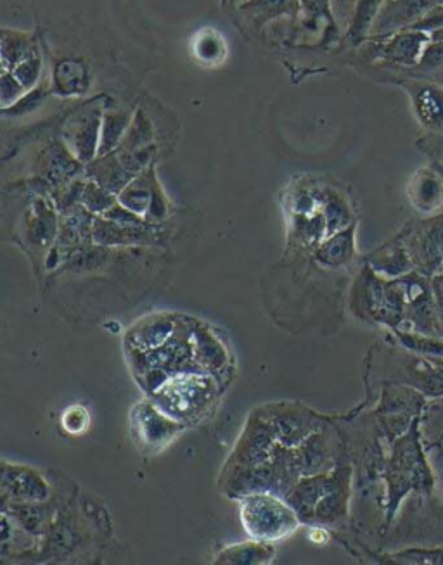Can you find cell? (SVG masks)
<instances>
[{
    "instance_id": "1",
    "label": "cell",
    "mask_w": 443,
    "mask_h": 565,
    "mask_svg": "<svg viewBox=\"0 0 443 565\" xmlns=\"http://www.w3.org/2000/svg\"><path fill=\"white\" fill-rule=\"evenodd\" d=\"M419 422L421 417L414 420L411 427L393 441L392 455L386 462V500L390 521L409 493L430 495L435 488V476L424 453Z\"/></svg>"
},
{
    "instance_id": "2",
    "label": "cell",
    "mask_w": 443,
    "mask_h": 565,
    "mask_svg": "<svg viewBox=\"0 0 443 565\" xmlns=\"http://www.w3.org/2000/svg\"><path fill=\"white\" fill-rule=\"evenodd\" d=\"M239 515L251 540L267 543L288 538L302 524L288 500L272 493L239 496Z\"/></svg>"
},
{
    "instance_id": "3",
    "label": "cell",
    "mask_w": 443,
    "mask_h": 565,
    "mask_svg": "<svg viewBox=\"0 0 443 565\" xmlns=\"http://www.w3.org/2000/svg\"><path fill=\"white\" fill-rule=\"evenodd\" d=\"M106 96L94 97L78 106L65 121L61 130V139L70 147L80 163L89 165L99 156L101 128H103Z\"/></svg>"
},
{
    "instance_id": "4",
    "label": "cell",
    "mask_w": 443,
    "mask_h": 565,
    "mask_svg": "<svg viewBox=\"0 0 443 565\" xmlns=\"http://www.w3.org/2000/svg\"><path fill=\"white\" fill-rule=\"evenodd\" d=\"M84 173V163H80L77 156L71 153L65 140L52 139L45 144L35 159L30 185L37 196L49 197L54 189L68 184Z\"/></svg>"
},
{
    "instance_id": "5",
    "label": "cell",
    "mask_w": 443,
    "mask_h": 565,
    "mask_svg": "<svg viewBox=\"0 0 443 565\" xmlns=\"http://www.w3.org/2000/svg\"><path fill=\"white\" fill-rule=\"evenodd\" d=\"M212 386L205 375L200 372L174 377L165 382L156 393V407L168 413L175 420L191 419L200 413L208 400L212 398Z\"/></svg>"
},
{
    "instance_id": "6",
    "label": "cell",
    "mask_w": 443,
    "mask_h": 565,
    "mask_svg": "<svg viewBox=\"0 0 443 565\" xmlns=\"http://www.w3.org/2000/svg\"><path fill=\"white\" fill-rule=\"evenodd\" d=\"M424 401L421 391L405 384H395L385 389L378 413L390 439L402 436L412 422L421 417Z\"/></svg>"
},
{
    "instance_id": "7",
    "label": "cell",
    "mask_w": 443,
    "mask_h": 565,
    "mask_svg": "<svg viewBox=\"0 0 443 565\" xmlns=\"http://www.w3.org/2000/svg\"><path fill=\"white\" fill-rule=\"evenodd\" d=\"M20 232L30 251H51L58 239L59 213L49 197L37 196L33 199L21 220Z\"/></svg>"
},
{
    "instance_id": "8",
    "label": "cell",
    "mask_w": 443,
    "mask_h": 565,
    "mask_svg": "<svg viewBox=\"0 0 443 565\" xmlns=\"http://www.w3.org/2000/svg\"><path fill=\"white\" fill-rule=\"evenodd\" d=\"M132 427L135 439L144 448L161 450L182 431V424L168 413L156 407L155 403H139L132 410Z\"/></svg>"
},
{
    "instance_id": "9",
    "label": "cell",
    "mask_w": 443,
    "mask_h": 565,
    "mask_svg": "<svg viewBox=\"0 0 443 565\" xmlns=\"http://www.w3.org/2000/svg\"><path fill=\"white\" fill-rule=\"evenodd\" d=\"M437 4H440V0H385L369 39H386L393 33L411 30Z\"/></svg>"
},
{
    "instance_id": "10",
    "label": "cell",
    "mask_w": 443,
    "mask_h": 565,
    "mask_svg": "<svg viewBox=\"0 0 443 565\" xmlns=\"http://www.w3.org/2000/svg\"><path fill=\"white\" fill-rule=\"evenodd\" d=\"M411 99L414 115L428 132L443 135V87L428 80L402 83Z\"/></svg>"
},
{
    "instance_id": "11",
    "label": "cell",
    "mask_w": 443,
    "mask_h": 565,
    "mask_svg": "<svg viewBox=\"0 0 443 565\" xmlns=\"http://www.w3.org/2000/svg\"><path fill=\"white\" fill-rule=\"evenodd\" d=\"M2 491L14 503H42L51 495V488L39 470L7 462L2 465Z\"/></svg>"
},
{
    "instance_id": "12",
    "label": "cell",
    "mask_w": 443,
    "mask_h": 565,
    "mask_svg": "<svg viewBox=\"0 0 443 565\" xmlns=\"http://www.w3.org/2000/svg\"><path fill=\"white\" fill-rule=\"evenodd\" d=\"M158 225L148 223L141 227H130L111 222L104 216H96L92 227V241L103 248H123V246H151L158 242Z\"/></svg>"
},
{
    "instance_id": "13",
    "label": "cell",
    "mask_w": 443,
    "mask_h": 565,
    "mask_svg": "<svg viewBox=\"0 0 443 565\" xmlns=\"http://www.w3.org/2000/svg\"><path fill=\"white\" fill-rule=\"evenodd\" d=\"M379 40L381 44L378 45V58L381 61L404 68H414L421 63L431 37L419 30H404Z\"/></svg>"
},
{
    "instance_id": "14",
    "label": "cell",
    "mask_w": 443,
    "mask_h": 565,
    "mask_svg": "<svg viewBox=\"0 0 443 565\" xmlns=\"http://www.w3.org/2000/svg\"><path fill=\"white\" fill-rule=\"evenodd\" d=\"M407 199L421 215H435L443 206V173L433 166L416 170L407 184Z\"/></svg>"
},
{
    "instance_id": "15",
    "label": "cell",
    "mask_w": 443,
    "mask_h": 565,
    "mask_svg": "<svg viewBox=\"0 0 443 565\" xmlns=\"http://www.w3.org/2000/svg\"><path fill=\"white\" fill-rule=\"evenodd\" d=\"M160 187L161 184L160 180H158V175H156L155 165H151L144 172L139 173L118 194V203L123 204L127 210L134 211L135 215L142 216L146 220L149 210L153 206V201H155L156 191Z\"/></svg>"
},
{
    "instance_id": "16",
    "label": "cell",
    "mask_w": 443,
    "mask_h": 565,
    "mask_svg": "<svg viewBox=\"0 0 443 565\" xmlns=\"http://www.w3.org/2000/svg\"><path fill=\"white\" fill-rule=\"evenodd\" d=\"M85 177L92 178L106 191L118 196L134 180L135 175L125 168L118 154L113 151L104 156H97L89 165H85Z\"/></svg>"
},
{
    "instance_id": "17",
    "label": "cell",
    "mask_w": 443,
    "mask_h": 565,
    "mask_svg": "<svg viewBox=\"0 0 443 565\" xmlns=\"http://www.w3.org/2000/svg\"><path fill=\"white\" fill-rule=\"evenodd\" d=\"M90 89V71L82 59H61L52 73V92L59 96H84Z\"/></svg>"
},
{
    "instance_id": "18",
    "label": "cell",
    "mask_w": 443,
    "mask_h": 565,
    "mask_svg": "<svg viewBox=\"0 0 443 565\" xmlns=\"http://www.w3.org/2000/svg\"><path fill=\"white\" fill-rule=\"evenodd\" d=\"M357 223L329 235L315 248V260L326 268H341L354 260Z\"/></svg>"
},
{
    "instance_id": "19",
    "label": "cell",
    "mask_w": 443,
    "mask_h": 565,
    "mask_svg": "<svg viewBox=\"0 0 443 565\" xmlns=\"http://www.w3.org/2000/svg\"><path fill=\"white\" fill-rule=\"evenodd\" d=\"M367 267L373 268L383 279H400L412 272L411 254L400 241L390 242L369 256Z\"/></svg>"
},
{
    "instance_id": "20",
    "label": "cell",
    "mask_w": 443,
    "mask_h": 565,
    "mask_svg": "<svg viewBox=\"0 0 443 565\" xmlns=\"http://www.w3.org/2000/svg\"><path fill=\"white\" fill-rule=\"evenodd\" d=\"M267 422L277 443L286 448L302 445L312 432L317 431L312 426L310 417L300 412H279L267 419Z\"/></svg>"
},
{
    "instance_id": "21",
    "label": "cell",
    "mask_w": 443,
    "mask_h": 565,
    "mask_svg": "<svg viewBox=\"0 0 443 565\" xmlns=\"http://www.w3.org/2000/svg\"><path fill=\"white\" fill-rule=\"evenodd\" d=\"M295 451L302 477L317 476V474L333 470L331 469L333 465L331 451H329L326 439L319 432H312L302 445L296 446Z\"/></svg>"
},
{
    "instance_id": "22",
    "label": "cell",
    "mask_w": 443,
    "mask_h": 565,
    "mask_svg": "<svg viewBox=\"0 0 443 565\" xmlns=\"http://www.w3.org/2000/svg\"><path fill=\"white\" fill-rule=\"evenodd\" d=\"M177 332L175 320L168 317L144 318L141 324L132 331V344L137 351H155L174 337Z\"/></svg>"
},
{
    "instance_id": "23",
    "label": "cell",
    "mask_w": 443,
    "mask_h": 565,
    "mask_svg": "<svg viewBox=\"0 0 443 565\" xmlns=\"http://www.w3.org/2000/svg\"><path fill=\"white\" fill-rule=\"evenodd\" d=\"M239 13L243 14L251 25L262 28L270 21L279 20L283 16H293L302 13L300 0H246L239 6Z\"/></svg>"
},
{
    "instance_id": "24",
    "label": "cell",
    "mask_w": 443,
    "mask_h": 565,
    "mask_svg": "<svg viewBox=\"0 0 443 565\" xmlns=\"http://www.w3.org/2000/svg\"><path fill=\"white\" fill-rule=\"evenodd\" d=\"M414 256L424 270H435L443 263V215L431 220L414 244Z\"/></svg>"
},
{
    "instance_id": "25",
    "label": "cell",
    "mask_w": 443,
    "mask_h": 565,
    "mask_svg": "<svg viewBox=\"0 0 443 565\" xmlns=\"http://www.w3.org/2000/svg\"><path fill=\"white\" fill-rule=\"evenodd\" d=\"M274 555H276V548L272 546V543L258 540L246 541V543L224 548L217 555L215 564H269L274 560Z\"/></svg>"
},
{
    "instance_id": "26",
    "label": "cell",
    "mask_w": 443,
    "mask_h": 565,
    "mask_svg": "<svg viewBox=\"0 0 443 565\" xmlns=\"http://www.w3.org/2000/svg\"><path fill=\"white\" fill-rule=\"evenodd\" d=\"M39 51L32 35L18 30H2L0 37V59H2V71H11L21 61L30 58L33 52Z\"/></svg>"
},
{
    "instance_id": "27",
    "label": "cell",
    "mask_w": 443,
    "mask_h": 565,
    "mask_svg": "<svg viewBox=\"0 0 443 565\" xmlns=\"http://www.w3.org/2000/svg\"><path fill=\"white\" fill-rule=\"evenodd\" d=\"M319 192H321L322 213L328 225V237L355 223L354 211L347 197L331 187H321Z\"/></svg>"
},
{
    "instance_id": "28",
    "label": "cell",
    "mask_w": 443,
    "mask_h": 565,
    "mask_svg": "<svg viewBox=\"0 0 443 565\" xmlns=\"http://www.w3.org/2000/svg\"><path fill=\"white\" fill-rule=\"evenodd\" d=\"M348 505V474L343 472L340 481L329 489L321 502L315 508V522L333 524L347 515Z\"/></svg>"
},
{
    "instance_id": "29",
    "label": "cell",
    "mask_w": 443,
    "mask_h": 565,
    "mask_svg": "<svg viewBox=\"0 0 443 565\" xmlns=\"http://www.w3.org/2000/svg\"><path fill=\"white\" fill-rule=\"evenodd\" d=\"M132 116L125 109H110L104 111L103 128H101V144L99 156L113 153L122 144L123 137L130 127Z\"/></svg>"
},
{
    "instance_id": "30",
    "label": "cell",
    "mask_w": 443,
    "mask_h": 565,
    "mask_svg": "<svg viewBox=\"0 0 443 565\" xmlns=\"http://www.w3.org/2000/svg\"><path fill=\"white\" fill-rule=\"evenodd\" d=\"M153 144H155V127L149 120V116L142 109H137L132 116V121H130L129 130H127V134L123 137L122 144L118 146V149L120 151H137V149L153 146Z\"/></svg>"
},
{
    "instance_id": "31",
    "label": "cell",
    "mask_w": 443,
    "mask_h": 565,
    "mask_svg": "<svg viewBox=\"0 0 443 565\" xmlns=\"http://www.w3.org/2000/svg\"><path fill=\"white\" fill-rule=\"evenodd\" d=\"M383 4L385 0H357L354 21L347 32L354 44H360L362 40L369 39V33H371V28Z\"/></svg>"
},
{
    "instance_id": "32",
    "label": "cell",
    "mask_w": 443,
    "mask_h": 565,
    "mask_svg": "<svg viewBox=\"0 0 443 565\" xmlns=\"http://www.w3.org/2000/svg\"><path fill=\"white\" fill-rule=\"evenodd\" d=\"M194 56L203 64H220L227 54V45L220 33L215 30H203L193 42Z\"/></svg>"
},
{
    "instance_id": "33",
    "label": "cell",
    "mask_w": 443,
    "mask_h": 565,
    "mask_svg": "<svg viewBox=\"0 0 443 565\" xmlns=\"http://www.w3.org/2000/svg\"><path fill=\"white\" fill-rule=\"evenodd\" d=\"M118 203V196L106 191L104 187L94 182L92 178L85 180L84 192L80 197V204L92 215L101 216L106 211L111 210Z\"/></svg>"
},
{
    "instance_id": "34",
    "label": "cell",
    "mask_w": 443,
    "mask_h": 565,
    "mask_svg": "<svg viewBox=\"0 0 443 565\" xmlns=\"http://www.w3.org/2000/svg\"><path fill=\"white\" fill-rule=\"evenodd\" d=\"M300 11L307 25L317 26L319 23H326L334 35L340 32L331 11V0H300Z\"/></svg>"
},
{
    "instance_id": "35",
    "label": "cell",
    "mask_w": 443,
    "mask_h": 565,
    "mask_svg": "<svg viewBox=\"0 0 443 565\" xmlns=\"http://www.w3.org/2000/svg\"><path fill=\"white\" fill-rule=\"evenodd\" d=\"M193 356L198 362L205 363L206 369H217L224 363V350L210 334H196L194 336Z\"/></svg>"
},
{
    "instance_id": "36",
    "label": "cell",
    "mask_w": 443,
    "mask_h": 565,
    "mask_svg": "<svg viewBox=\"0 0 443 565\" xmlns=\"http://www.w3.org/2000/svg\"><path fill=\"white\" fill-rule=\"evenodd\" d=\"M42 70H44V63H42L40 52L37 51L33 52L30 58L21 61L16 68L11 70V73H13L14 77L18 78V82L30 92V90L39 87Z\"/></svg>"
},
{
    "instance_id": "37",
    "label": "cell",
    "mask_w": 443,
    "mask_h": 565,
    "mask_svg": "<svg viewBox=\"0 0 443 565\" xmlns=\"http://www.w3.org/2000/svg\"><path fill=\"white\" fill-rule=\"evenodd\" d=\"M388 562L397 564H440L443 565V546L433 550H405L395 553Z\"/></svg>"
},
{
    "instance_id": "38",
    "label": "cell",
    "mask_w": 443,
    "mask_h": 565,
    "mask_svg": "<svg viewBox=\"0 0 443 565\" xmlns=\"http://www.w3.org/2000/svg\"><path fill=\"white\" fill-rule=\"evenodd\" d=\"M28 90L18 82V78L14 77L11 71H2L0 77V104L2 109L11 108L21 97L25 96Z\"/></svg>"
},
{
    "instance_id": "39",
    "label": "cell",
    "mask_w": 443,
    "mask_h": 565,
    "mask_svg": "<svg viewBox=\"0 0 443 565\" xmlns=\"http://www.w3.org/2000/svg\"><path fill=\"white\" fill-rule=\"evenodd\" d=\"M61 426L68 434H82L90 426V415L82 405H71L61 417Z\"/></svg>"
},
{
    "instance_id": "40",
    "label": "cell",
    "mask_w": 443,
    "mask_h": 565,
    "mask_svg": "<svg viewBox=\"0 0 443 565\" xmlns=\"http://www.w3.org/2000/svg\"><path fill=\"white\" fill-rule=\"evenodd\" d=\"M49 94V90L37 87V89L26 92L25 96L21 97L20 101L16 102L11 108L2 109L4 115L11 116H25L32 113L33 109L39 108L40 104L44 102L45 97Z\"/></svg>"
},
{
    "instance_id": "41",
    "label": "cell",
    "mask_w": 443,
    "mask_h": 565,
    "mask_svg": "<svg viewBox=\"0 0 443 565\" xmlns=\"http://www.w3.org/2000/svg\"><path fill=\"white\" fill-rule=\"evenodd\" d=\"M357 0H331V11L340 32H348L354 21Z\"/></svg>"
},
{
    "instance_id": "42",
    "label": "cell",
    "mask_w": 443,
    "mask_h": 565,
    "mask_svg": "<svg viewBox=\"0 0 443 565\" xmlns=\"http://www.w3.org/2000/svg\"><path fill=\"white\" fill-rule=\"evenodd\" d=\"M411 30H419V32L428 33V35L443 30V4L431 7L430 11L424 14L423 18L412 26Z\"/></svg>"
},
{
    "instance_id": "43",
    "label": "cell",
    "mask_w": 443,
    "mask_h": 565,
    "mask_svg": "<svg viewBox=\"0 0 443 565\" xmlns=\"http://www.w3.org/2000/svg\"><path fill=\"white\" fill-rule=\"evenodd\" d=\"M419 66L423 70H435L443 66V42L442 40H431L426 51H424L423 59Z\"/></svg>"
},
{
    "instance_id": "44",
    "label": "cell",
    "mask_w": 443,
    "mask_h": 565,
    "mask_svg": "<svg viewBox=\"0 0 443 565\" xmlns=\"http://www.w3.org/2000/svg\"><path fill=\"white\" fill-rule=\"evenodd\" d=\"M310 540L314 541V543H324V541L329 540V534L326 529H322V527H312L310 529Z\"/></svg>"
}]
</instances>
